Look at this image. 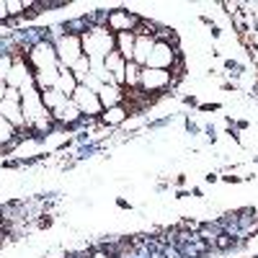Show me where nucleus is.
<instances>
[{
	"instance_id": "obj_1",
	"label": "nucleus",
	"mask_w": 258,
	"mask_h": 258,
	"mask_svg": "<svg viewBox=\"0 0 258 258\" xmlns=\"http://www.w3.org/2000/svg\"><path fill=\"white\" fill-rule=\"evenodd\" d=\"M83 54L88 59H106L111 52H116V34L109 31V26H93L80 34Z\"/></svg>"
},
{
	"instance_id": "obj_2",
	"label": "nucleus",
	"mask_w": 258,
	"mask_h": 258,
	"mask_svg": "<svg viewBox=\"0 0 258 258\" xmlns=\"http://www.w3.org/2000/svg\"><path fill=\"white\" fill-rule=\"evenodd\" d=\"M21 111H24L26 126H31V129L47 132V129L52 126V111L44 106V101H41L39 88H31V91L21 93Z\"/></svg>"
},
{
	"instance_id": "obj_3",
	"label": "nucleus",
	"mask_w": 258,
	"mask_h": 258,
	"mask_svg": "<svg viewBox=\"0 0 258 258\" xmlns=\"http://www.w3.org/2000/svg\"><path fill=\"white\" fill-rule=\"evenodd\" d=\"M54 49H57V59H59V68H73V64L85 57L83 54V41H80V34H62L57 41H54Z\"/></svg>"
},
{
	"instance_id": "obj_4",
	"label": "nucleus",
	"mask_w": 258,
	"mask_h": 258,
	"mask_svg": "<svg viewBox=\"0 0 258 258\" xmlns=\"http://www.w3.org/2000/svg\"><path fill=\"white\" fill-rule=\"evenodd\" d=\"M29 64L34 68V73H39V70H52V68H59L57 49H54V44H52V41H47V39L36 41V44L31 47V52H29Z\"/></svg>"
},
{
	"instance_id": "obj_5",
	"label": "nucleus",
	"mask_w": 258,
	"mask_h": 258,
	"mask_svg": "<svg viewBox=\"0 0 258 258\" xmlns=\"http://www.w3.org/2000/svg\"><path fill=\"white\" fill-rule=\"evenodd\" d=\"M73 101H75V106L80 109V114H85V116H98L103 111V103H101L98 93L88 91L85 85H78V91L73 93Z\"/></svg>"
},
{
	"instance_id": "obj_6",
	"label": "nucleus",
	"mask_w": 258,
	"mask_h": 258,
	"mask_svg": "<svg viewBox=\"0 0 258 258\" xmlns=\"http://www.w3.org/2000/svg\"><path fill=\"white\" fill-rule=\"evenodd\" d=\"M176 62V52L168 41H155L153 52L147 57V64L145 68H153V70H170V64Z\"/></svg>"
},
{
	"instance_id": "obj_7",
	"label": "nucleus",
	"mask_w": 258,
	"mask_h": 258,
	"mask_svg": "<svg viewBox=\"0 0 258 258\" xmlns=\"http://www.w3.org/2000/svg\"><path fill=\"white\" fill-rule=\"evenodd\" d=\"M170 85V73L168 70H153V68H142L140 73V88L142 91H165Z\"/></svg>"
},
{
	"instance_id": "obj_8",
	"label": "nucleus",
	"mask_w": 258,
	"mask_h": 258,
	"mask_svg": "<svg viewBox=\"0 0 258 258\" xmlns=\"http://www.w3.org/2000/svg\"><path fill=\"white\" fill-rule=\"evenodd\" d=\"M0 114H3L16 129H24L26 121H24V111H21V98H11L6 96L3 101H0Z\"/></svg>"
},
{
	"instance_id": "obj_9",
	"label": "nucleus",
	"mask_w": 258,
	"mask_h": 258,
	"mask_svg": "<svg viewBox=\"0 0 258 258\" xmlns=\"http://www.w3.org/2000/svg\"><path fill=\"white\" fill-rule=\"evenodd\" d=\"M106 24H109V31H116V34H124V31H132L137 18L129 13V11H114L109 13V18H106Z\"/></svg>"
},
{
	"instance_id": "obj_10",
	"label": "nucleus",
	"mask_w": 258,
	"mask_h": 258,
	"mask_svg": "<svg viewBox=\"0 0 258 258\" xmlns=\"http://www.w3.org/2000/svg\"><path fill=\"white\" fill-rule=\"evenodd\" d=\"M153 47H155V39H153V36H150V34H137V41H135V59H132V62H137L140 68H145L150 52H153Z\"/></svg>"
},
{
	"instance_id": "obj_11",
	"label": "nucleus",
	"mask_w": 258,
	"mask_h": 258,
	"mask_svg": "<svg viewBox=\"0 0 258 258\" xmlns=\"http://www.w3.org/2000/svg\"><path fill=\"white\" fill-rule=\"evenodd\" d=\"M98 98H101L103 111H106V109H114V106H121L124 91L119 88V85H114V83H106L103 88H101V93H98Z\"/></svg>"
},
{
	"instance_id": "obj_12",
	"label": "nucleus",
	"mask_w": 258,
	"mask_h": 258,
	"mask_svg": "<svg viewBox=\"0 0 258 258\" xmlns=\"http://www.w3.org/2000/svg\"><path fill=\"white\" fill-rule=\"evenodd\" d=\"M106 70H109V75L114 78V83L119 85H124V70H126V59L119 54V52H111L109 57H106Z\"/></svg>"
},
{
	"instance_id": "obj_13",
	"label": "nucleus",
	"mask_w": 258,
	"mask_h": 258,
	"mask_svg": "<svg viewBox=\"0 0 258 258\" xmlns=\"http://www.w3.org/2000/svg\"><path fill=\"white\" fill-rule=\"evenodd\" d=\"M135 41H137V34H135V31L116 34V52H119L126 62L135 59Z\"/></svg>"
},
{
	"instance_id": "obj_14",
	"label": "nucleus",
	"mask_w": 258,
	"mask_h": 258,
	"mask_svg": "<svg viewBox=\"0 0 258 258\" xmlns=\"http://www.w3.org/2000/svg\"><path fill=\"white\" fill-rule=\"evenodd\" d=\"M52 119H57V121H64V124H75L78 119H80V109L75 106V101L73 98H68L59 109H54L52 111Z\"/></svg>"
},
{
	"instance_id": "obj_15",
	"label": "nucleus",
	"mask_w": 258,
	"mask_h": 258,
	"mask_svg": "<svg viewBox=\"0 0 258 258\" xmlns=\"http://www.w3.org/2000/svg\"><path fill=\"white\" fill-rule=\"evenodd\" d=\"M78 80H75V75L68 70V68H59V78H57V85L54 88L62 93V96H68V98H73V93L78 91Z\"/></svg>"
},
{
	"instance_id": "obj_16",
	"label": "nucleus",
	"mask_w": 258,
	"mask_h": 258,
	"mask_svg": "<svg viewBox=\"0 0 258 258\" xmlns=\"http://www.w3.org/2000/svg\"><path fill=\"white\" fill-rule=\"evenodd\" d=\"M41 101H44V106H47L49 111H54V109H59V106L68 101V96H62L57 88H49V91L41 93Z\"/></svg>"
},
{
	"instance_id": "obj_17",
	"label": "nucleus",
	"mask_w": 258,
	"mask_h": 258,
	"mask_svg": "<svg viewBox=\"0 0 258 258\" xmlns=\"http://www.w3.org/2000/svg\"><path fill=\"white\" fill-rule=\"evenodd\" d=\"M140 73H142V68L137 62H126V70H124V85L126 88H137L140 85Z\"/></svg>"
},
{
	"instance_id": "obj_18",
	"label": "nucleus",
	"mask_w": 258,
	"mask_h": 258,
	"mask_svg": "<svg viewBox=\"0 0 258 258\" xmlns=\"http://www.w3.org/2000/svg\"><path fill=\"white\" fill-rule=\"evenodd\" d=\"M16 140V126L0 114V147H6L8 142H13Z\"/></svg>"
},
{
	"instance_id": "obj_19",
	"label": "nucleus",
	"mask_w": 258,
	"mask_h": 258,
	"mask_svg": "<svg viewBox=\"0 0 258 258\" xmlns=\"http://www.w3.org/2000/svg\"><path fill=\"white\" fill-rule=\"evenodd\" d=\"M121 121H126V109H124V106H114V109H106V114H103V124L114 126V124H121Z\"/></svg>"
},
{
	"instance_id": "obj_20",
	"label": "nucleus",
	"mask_w": 258,
	"mask_h": 258,
	"mask_svg": "<svg viewBox=\"0 0 258 258\" xmlns=\"http://www.w3.org/2000/svg\"><path fill=\"white\" fill-rule=\"evenodd\" d=\"M70 73L75 75V80H78V83H83L85 78L91 75V62H88V57H80V59L73 64V68H70Z\"/></svg>"
},
{
	"instance_id": "obj_21",
	"label": "nucleus",
	"mask_w": 258,
	"mask_h": 258,
	"mask_svg": "<svg viewBox=\"0 0 258 258\" xmlns=\"http://www.w3.org/2000/svg\"><path fill=\"white\" fill-rule=\"evenodd\" d=\"M13 68V54L11 52H0V80H8Z\"/></svg>"
},
{
	"instance_id": "obj_22",
	"label": "nucleus",
	"mask_w": 258,
	"mask_h": 258,
	"mask_svg": "<svg viewBox=\"0 0 258 258\" xmlns=\"http://www.w3.org/2000/svg\"><path fill=\"white\" fill-rule=\"evenodd\" d=\"M24 11H26L24 0H8V13H11V16H21Z\"/></svg>"
},
{
	"instance_id": "obj_23",
	"label": "nucleus",
	"mask_w": 258,
	"mask_h": 258,
	"mask_svg": "<svg viewBox=\"0 0 258 258\" xmlns=\"http://www.w3.org/2000/svg\"><path fill=\"white\" fill-rule=\"evenodd\" d=\"M11 13H8V3H6V0H0V21H6Z\"/></svg>"
},
{
	"instance_id": "obj_24",
	"label": "nucleus",
	"mask_w": 258,
	"mask_h": 258,
	"mask_svg": "<svg viewBox=\"0 0 258 258\" xmlns=\"http://www.w3.org/2000/svg\"><path fill=\"white\" fill-rule=\"evenodd\" d=\"M6 93H8V83H6V80H0V101L6 98Z\"/></svg>"
},
{
	"instance_id": "obj_25",
	"label": "nucleus",
	"mask_w": 258,
	"mask_h": 258,
	"mask_svg": "<svg viewBox=\"0 0 258 258\" xmlns=\"http://www.w3.org/2000/svg\"><path fill=\"white\" fill-rule=\"evenodd\" d=\"M253 26L258 29V11H253Z\"/></svg>"
},
{
	"instance_id": "obj_26",
	"label": "nucleus",
	"mask_w": 258,
	"mask_h": 258,
	"mask_svg": "<svg viewBox=\"0 0 258 258\" xmlns=\"http://www.w3.org/2000/svg\"><path fill=\"white\" fill-rule=\"evenodd\" d=\"M93 258H111V255H106V253H96Z\"/></svg>"
}]
</instances>
